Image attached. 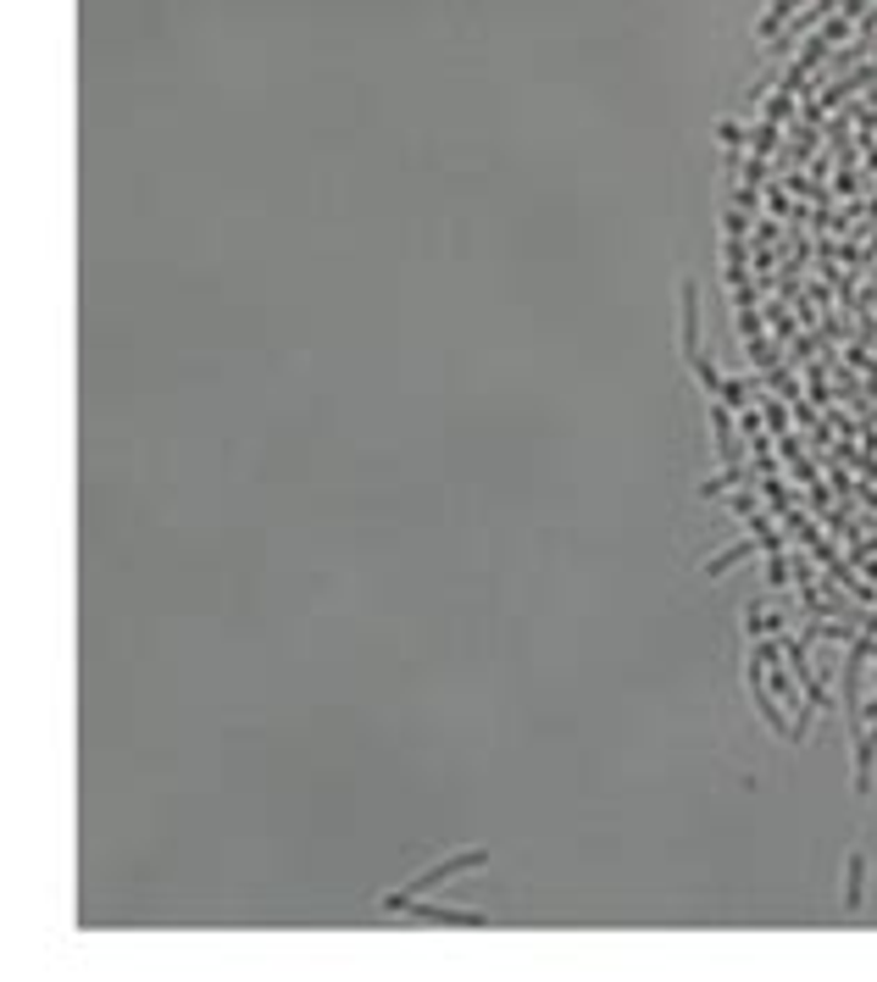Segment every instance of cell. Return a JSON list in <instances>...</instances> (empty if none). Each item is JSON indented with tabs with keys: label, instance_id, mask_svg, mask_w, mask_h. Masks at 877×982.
<instances>
[{
	"label": "cell",
	"instance_id": "cell-3",
	"mask_svg": "<svg viewBox=\"0 0 877 982\" xmlns=\"http://www.w3.org/2000/svg\"><path fill=\"white\" fill-rule=\"evenodd\" d=\"M406 916H412V922H428V928H489V911H466V905H434V900H417Z\"/></svg>",
	"mask_w": 877,
	"mask_h": 982
},
{
	"label": "cell",
	"instance_id": "cell-6",
	"mask_svg": "<svg viewBox=\"0 0 877 982\" xmlns=\"http://www.w3.org/2000/svg\"><path fill=\"white\" fill-rule=\"evenodd\" d=\"M717 139H722L728 150H733V145H745V128H739L733 117H722V122H717Z\"/></svg>",
	"mask_w": 877,
	"mask_h": 982
},
{
	"label": "cell",
	"instance_id": "cell-2",
	"mask_svg": "<svg viewBox=\"0 0 877 982\" xmlns=\"http://www.w3.org/2000/svg\"><path fill=\"white\" fill-rule=\"evenodd\" d=\"M678 350H683V361L700 373L706 400H717L722 373H717V367L706 361V350H700V289H694V278H683V284H678Z\"/></svg>",
	"mask_w": 877,
	"mask_h": 982
},
{
	"label": "cell",
	"instance_id": "cell-7",
	"mask_svg": "<svg viewBox=\"0 0 877 982\" xmlns=\"http://www.w3.org/2000/svg\"><path fill=\"white\" fill-rule=\"evenodd\" d=\"M728 505H733V516H745V522H750V516L761 510V505H756V494H733Z\"/></svg>",
	"mask_w": 877,
	"mask_h": 982
},
{
	"label": "cell",
	"instance_id": "cell-1",
	"mask_svg": "<svg viewBox=\"0 0 877 982\" xmlns=\"http://www.w3.org/2000/svg\"><path fill=\"white\" fill-rule=\"evenodd\" d=\"M477 866H489V850L477 844V850H461V855H450V861H438L428 872H417L406 889H395V894H384V900H373V911H384V916H406L417 900H428L438 883H450V877H461V872H477Z\"/></svg>",
	"mask_w": 877,
	"mask_h": 982
},
{
	"label": "cell",
	"instance_id": "cell-5",
	"mask_svg": "<svg viewBox=\"0 0 877 982\" xmlns=\"http://www.w3.org/2000/svg\"><path fill=\"white\" fill-rule=\"evenodd\" d=\"M861 883H867V855L856 850V855H850V877H845V905H850V911H861Z\"/></svg>",
	"mask_w": 877,
	"mask_h": 982
},
{
	"label": "cell",
	"instance_id": "cell-4",
	"mask_svg": "<svg viewBox=\"0 0 877 982\" xmlns=\"http://www.w3.org/2000/svg\"><path fill=\"white\" fill-rule=\"evenodd\" d=\"M750 555H767V544H761V533H750V538H739V544H728L722 555H711V561L700 566V577H711V583H717V577H722L728 566H739V561H750Z\"/></svg>",
	"mask_w": 877,
	"mask_h": 982
}]
</instances>
